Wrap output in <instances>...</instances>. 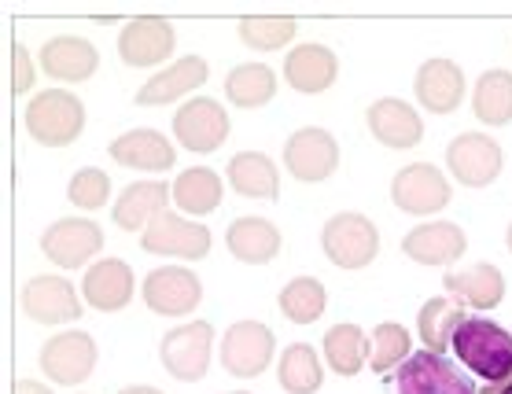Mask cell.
I'll use <instances>...</instances> for the list:
<instances>
[{"label": "cell", "mask_w": 512, "mask_h": 394, "mask_svg": "<svg viewBox=\"0 0 512 394\" xmlns=\"http://www.w3.org/2000/svg\"><path fill=\"white\" fill-rule=\"evenodd\" d=\"M85 104L67 89H45L26 104V133L45 148H67L82 137Z\"/></svg>", "instance_id": "7a4b0ae2"}, {"label": "cell", "mask_w": 512, "mask_h": 394, "mask_svg": "<svg viewBox=\"0 0 512 394\" xmlns=\"http://www.w3.org/2000/svg\"><path fill=\"white\" fill-rule=\"evenodd\" d=\"M144 251L166 258H185V262H199V258L210 255V229L199 225V221L177 218L166 210L163 218H155L148 229H144V240H140Z\"/></svg>", "instance_id": "9a60e30c"}, {"label": "cell", "mask_w": 512, "mask_h": 394, "mask_svg": "<svg viewBox=\"0 0 512 394\" xmlns=\"http://www.w3.org/2000/svg\"><path fill=\"white\" fill-rule=\"evenodd\" d=\"M210 347H214V328L207 321H188V325L166 332L159 343L163 369L181 383H196L210 369Z\"/></svg>", "instance_id": "8992f818"}, {"label": "cell", "mask_w": 512, "mask_h": 394, "mask_svg": "<svg viewBox=\"0 0 512 394\" xmlns=\"http://www.w3.org/2000/svg\"><path fill=\"white\" fill-rule=\"evenodd\" d=\"M203 302V284L185 266H159L144 277V306L159 317H188Z\"/></svg>", "instance_id": "5bb4252c"}, {"label": "cell", "mask_w": 512, "mask_h": 394, "mask_svg": "<svg viewBox=\"0 0 512 394\" xmlns=\"http://www.w3.org/2000/svg\"><path fill=\"white\" fill-rule=\"evenodd\" d=\"M177 45V30L170 19L163 15H140V19H129L118 34V59L126 67H159L174 56Z\"/></svg>", "instance_id": "30bf717a"}, {"label": "cell", "mask_w": 512, "mask_h": 394, "mask_svg": "<svg viewBox=\"0 0 512 394\" xmlns=\"http://www.w3.org/2000/svg\"><path fill=\"white\" fill-rule=\"evenodd\" d=\"M23 313L37 325H67L82 317V299L63 277H34L23 291Z\"/></svg>", "instance_id": "ac0fdd59"}, {"label": "cell", "mask_w": 512, "mask_h": 394, "mask_svg": "<svg viewBox=\"0 0 512 394\" xmlns=\"http://www.w3.org/2000/svg\"><path fill=\"white\" fill-rule=\"evenodd\" d=\"M365 122H369V133H373L384 148L406 151V148H417L420 140H424V122H420V115L406 100H398V96L376 100V104L365 111Z\"/></svg>", "instance_id": "44dd1931"}, {"label": "cell", "mask_w": 512, "mask_h": 394, "mask_svg": "<svg viewBox=\"0 0 512 394\" xmlns=\"http://www.w3.org/2000/svg\"><path fill=\"white\" fill-rule=\"evenodd\" d=\"M446 166L454 174L457 185L465 188H487L501 174V148L498 140L487 133H461L446 148Z\"/></svg>", "instance_id": "7c38bea8"}, {"label": "cell", "mask_w": 512, "mask_h": 394, "mask_svg": "<svg viewBox=\"0 0 512 394\" xmlns=\"http://www.w3.org/2000/svg\"><path fill=\"white\" fill-rule=\"evenodd\" d=\"M339 74V59L332 48L325 45H295L284 56V78H288V85L295 89V93L303 96H317L325 93V89H332V82H336Z\"/></svg>", "instance_id": "603a6c76"}, {"label": "cell", "mask_w": 512, "mask_h": 394, "mask_svg": "<svg viewBox=\"0 0 512 394\" xmlns=\"http://www.w3.org/2000/svg\"><path fill=\"white\" fill-rule=\"evenodd\" d=\"M321 251L339 269H365L380 255V229L365 214H336L321 229Z\"/></svg>", "instance_id": "3957f363"}, {"label": "cell", "mask_w": 512, "mask_h": 394, "mask_svg": "<svg viewBox=\"0 0 512 394\" xmlns=\"http://www.w3.org/2000/svg\"><path fill=\"white\" fill-rule=\"evenodd\" d=\"M225 96H229V104L244 107V111L266 107L277 96V74L266 63H240L225 78Z\"/></svg>", "instance_id": "4dcf8cb0"}, {"label": "cell", "mask_w": 512, "mask_h": 394, "mask_svg": "<svg viewBox=\"0 0 512 394\" xmlns=\"http://www.w3.org/2000/svg\"><path fill=\"white\" fill-rule=\"evenodd\" d=\"M284 166L295 181L303 185H321L336 174L339 166V144L336 137L321 126H306L295 129L288 140H284Z\"/></svg>", "instance_id": "5b68a950"}, {"label": "cell", "mask_w": 512, "mask_h": 394, "mask_svg": "<svg viewBox=\"0 0 512 394\" xmlns=\"http://www.w3.org/2000/svg\"><path fill=\"white\" fill-rule=\"evenodd\" d=\"M468 236L454 221H424L402 236V251L417 266H454L465 255Z\"/></svg>", "instance_id": "e0dca14e"}, {"label": "cell", "mask_w": 512, "mask_h": 394, "mask_svg": "<svg viewBox=\"0 0 512 394\" xmlns=\"http://www.w3.org/2000/svg\"><path fill=\"white\" fill-rule=\"evenodd\" d=\"M505 244H509V251H512V225H509V232H505Z\"/></svg>", "instance_id": "7bdbcfd3"}, {"label": "cell", "mask_w": 512, "mask_h": 394, "mask_svg": "<svg viewBox=\"0 0 512 394\" xmlns=\"http://www.w3.org/2000/svg\"><path fill=\"white\" fill-rule=\"evenodd\" d=\"M454 196V188L446 181V174L439 166L431 163H409L402 166L391 181V199H395V207L409 218H431V214H439V210L450 203Z\"/></svg>", "instance_id": "277c9868"}, {"label": "cell", "mask_w": 512, "mask_h": 394, "mask_svg": "<svg viewBox=\"0 0 512 394\" xmlns=\"http://www.w3.org/2000/svg\"><path fill=\"white\" fill-rule=\"evenodd\" d=\"M229 255L247 266H266L280 255V229L266 218H236L225 232Z\"/></svg>", "instance_id": "484cf974"}, {"label": "cell", "mask_w": 512, "mask_h": 394, "mask_svg": "<svg viewBox=\"0 0 512 394\" xmlns=\"http://www.w3.org/2000/svg\"><path fill=\"white\" fill-rule=\"evenodd\" d=\"M277 380L288 394H317L321 383H325V369H321L317 350L310 347V343H291V347L280 354Z\"/></svg>", "instance_id": "d6a6232c"}, {"label": "cell", "mask_w": 512, "mask_h": 394, "mask_svg": "<svg viewBox=\"0 0 512 394\" xmlns=\"http://www.w3.org/2000/svg\"><path fill=\"white\" fill-rule=\"evenodd\" d=\"M229 185L247 199H277L280 196V174L273 159L262 155V151H240L229 159Z\"/></svg>", "instance_id": "83f0119b"}, {"label": "cell", "mask_w": 512, "mask_h": 394, "mask_svg": "<svg viewBox=\"0 0 512 394\" xmlns=\"http://www.w3.org/2000/svg\"><path fill=\"white\" fill-rule=\"evenodd\" d=\"M222 192V177L210 166H192L185 174H177L174 181V203L192 218H203V214L222 207Z\"/></svg>", "instance_id": "1f68e13d"}, {"label": "cell", "mask_w": 512, "mask_h": 394, "mask_svg": "<svg viewBox=\"0 0 512 394\" xmlns=\"http://www.w3.org/2000/svg\"><path fill=\"white\" fill-rule=\"evenodd\" d=\"M118 394H163L159 387H144V383H133V387H122Z\"/></svg>", "instance_id": "b9f144b4"}, {"label": "cell", "mask_w": 512, "mask_h": 394, "mask_svg": "<svg viewBox=\"0 0 512 394\" xmlns=\"http://www.w3.org/2000/svg\"><path fill=\"white\" fill-rule=\"evenodd\" d=\"M446 291L457 295L465 306H476V310H494L501 299H505V273L490 262H476L468 269H454L443 277Z\"/></svg>", "instance_id": "4316f807"}, {"label": "cell", "mask_w": 512, "mask_h": 394, "mask_svg": "<svg viewBox=\"0 0 512 394\" xmlns=\"http://www.w3.org/2000/svg\"><path fill=\"white\" fill-rule=\"evenodd\" d=\"M409 354H413V336H409L406 325H398V321L376 325V332L369 336V369L376 376H387L391 369H398Z\"/></svg>", "instance_id": "d590c367"}, {"label": "cell", "mask_w": 512, "mask_h": 394, "mask_svg": "<svg viewBox=\"0 0 512 394\" xmlns=\"http://www.w3.org/2000/svg\"><path fill=\"white\" fill-rule=\"evenodd\" d=\"M273 350H277V336L262 321H236L222 339V365L229 376L251 380L266 372Z\"/></svg>", "instance_id": "4fadbf2b"}, {"label": "cell", "mask_w": 512, "mask_h": 394, "mask_svg": "<svg viewBox=\"0 0 512 394\" xmlns=\"http://www.w3.org/2000/svg\"><path fill=\"white\" fill-rule=\"evenodd\" d=\"M37 59H41V70H45L48 78L67 85L89 82L96 67H100V52L85 37H52V41L41 45V56Z\"/></svg>", "instance_id": "7402d4cb"}, {"label": "cell", "mask_w": 512, "mask_h": 394, "mask_svg": "<svg viewBox=\"0 0 512 394\" xmlns=\"http://www.w3.org/2000/svg\"><path fill=\"white\" fill-rule=\"evenodd\" d=\"M233 394H251V391H233Z\"/></svg>", "instance_id": "ee69618b"}, {"label": "cell", "mask_w": 512, "mask_h": 394, "mask_svg": "<svg viewBox=\"0 0 512 394\" xmlns=\"http://www.w3.org/2000/svg\"><path fill=\"white\" fill-rule=\"evenodd\" d=\"M465 70L457 67L454 59H424L417 70V82H413V93H417L420 107L431 111V115H454L461 100H465Z\"/></svg>", "instance_id": "2e32d148"}, {"label": "cell", "mask_w": 512, "mask_h": 394, "mask_svg": "<svg viewBox=\"0 0 512 394\" xmlns=\"http://www.w3.org/2000/svg\"><path fill=\"white\" fill-rule=\"evenodd\" d=\"M104 251V232L93 218H59L41 232V255L59 269H82Z\"/></svg>", "instance_id": "ba28073f"}, {"label": "cell", "mask_w": 512, "mask_h": 394, "mask_svg": "<svg viewBox=\"0 0 512 394\" xmlns=\"http://www.w3.org/2000/svg\"><path fill=\"white\" fill-rule=\"evenodd\" d=\"M454 354L468 372L483 376L487 383L512 380V336L487 317H465L454 332Z\"/></svg>", "instance_id": "6da1fadb"}, {"label": "cell", "mask_w": 512, "mask_h": 394, "mask_svg": "<svg viewBox=\"0 0 512 394\" xmlns=\"http://www.w3.org/2000/svg\"><path fill=\"white\" fill-rule=\"evenodd\" d=\"M395 387L398 394H479L465 372L435 350L409 354L395 372Z\"/></svg>", "instance_id": "52a82bcc"}, {"label": "cell", "mask_w": 512, "mask_h": 394, "mask_svg": "<svg viewBox=\"0 0 512 394\" xmlns=\"http://www.w3.org/2000/svg\"><path fill=\"white\" fill-rule=\"evenodd\" d=\"M111 159L126 170H144V174H163L174 166V144L159 129H129L111 140Z\"/></svg>", "instance_id": "cb8c5ba5"}, {"label": "cell", "mask_w": 512, "mask_h": 394, "mask_svg": "<svg viewBox=\"0 0 512 394\" xmlns=\"http://www.w3.org/2000/svg\"><path fill=\"white\" fill-rule=\"evenodd\" d=\"M34 78H37L34 59H30V52L15 41V45H12V93L26 96L30 89H34Z\"/></svg>", "instance_id": "f35d334b"}, {"label": "cell", "mask_w": 512, "mask_h": 394, "mask_svg": "<svg viewBox=\"0 0 512 394\" xmlns=\"http://www.w3.org/2000/svg\"><path fill=\"white\" fill-rule=\"evenodd\" d=\"M133 291H137V280H133V269L122 258H100V262H93V266L85 269L82 295H85V306H93V310L100 313L126 310Z\"/></svg>", "instance_id": "d6986e66"}, {"label": "cell", "mask_w": 512, "mask_h": 394, "mask_svg": "<svg viewBox=\"0 0 512 394\" xmlns=\"http://www.w3.org/2000/svg\"><path fill=\"white\" fill-rule=\"evenodd\" d=\"M41 372L59 387H78L96 369V339L89 332H63L41 347Z\"/></svg>", "instance_id": "8fae6325"}, {"label": "cell", "mask_w": 512, "mask_h": 394, "mask_svg": "<svg viewBox=\"0 0 512 394\" xmlns=\"http://www.w3.org/2000/svg\"><path fill=\"white\" fill-rule=\"evenodd\" d=\"M465 302L454 299H428L417 313V336L424 343V350H435V354H446V347H454V332L465 321Z\"/></svg>", "instance_id": "f1b7e54d"}, {"label": "cell", "mask_w": 512, "mask_h": 394, "mask_svg": "<svg viewBox=\"0 0 512 394\" xmlns=\"http://www.w3.org/2000/svg\"><path fill=\"white\" fill-rule=\"evenodd\" d=\"M229 137V111L218 100L196 96L185 100L174 115V140L192 155H210L218 151Z\"/></svg>", "instance_id": "9c48e42d"}, {"label": "cell", "mask_w": 512, "mask_h": 394, "mask_svg": "<svg viewBox=\"0 0 512 394\" xmlns=\"http://www.w3.org/2000/svg\"><path fill=\"white\" fill-rule=\"evenodd\" d=\"M15 394H52L45 387V383H37V380H19L15 383Z\"/></svg>", "instance_id": "ab89813d"}, {"label": "cell", "mask_w": 512, "mask_h": 394, "mask_svg": "<svg viewBox=\"0 0 512 394\" xmlns=\"http://www.w3.org/2000/svg\"><path fill=\"white\" fill-rule=\"evenodd\" d=\"M472 111L483 126L498 129L512 122V74L509 70H483L472 89Z\"/></svg>", "instance_id": "f546056e"}, {"label": "cell", "mask_w": 512, "mask_h": 394, "mask_svg": "<svg viewBox=\"0 0 512 394\" xmlns=\"http://www.w3.org/2000/svg\"><path fill=\"white\" fill-rule=\"evenodd\" d=\"M299 23L291 15H247L240 19V41L255 52H280L295 37Z\"/></svg>", "instance_id": "8d00e7d4"}, {"label": "cell", "mask_w": 512, "mask_h": 394, "mask_svg": "<svg viewBox=\"0 0 512 394\" xmlns=\"http://www.w3.org/2000/svg\"><path fill=\"white\" fill-rule=\"evenodd\" d=\"M210 78V67L207 59L199 56H181L174 59L166 70H155L148 82L137 89V104L140 107H163V104H174L181 96L196 93L199 85Z\"/></svg>", "instance_id": "ffe728a7"}, {"label": "cell", "mask_w": 512, "mask_h": 394, "mask_svg": "<svg viewBox=\"0 0 512 394\" xmlns=\"http://www.w3.org/2000/svg\"><path fill=\"white\" fill-rule=\"evenodd\" d=\"M325 361L339 376H358L361 365H369V336L358 325H332L325 336Z\"/></svg>", "instance_id": "e575fe53"}, {"label": "cell", "mask_w": 512, "mask_h": 394, "mask_svg": "<svg viewBox=\"0 0 512 394\" xmlns=\"http://www.w3.org/2000/svg\"><path fill=\"white\" fill-rule=\"evenodd\" d=\"M67 199L78 210L107 207V199H111V177H107L100 166H85V170H78V174L70 177Z\"/></svg>", "instance_id": "74e56055"}, {"label": "cell", "mask_w": 512, "mask_h": 394, "mask_svg": "<svg viewBox=\"0 0 512 394\" xmlns=\"http://www.w3.org/2000/svg\"><path fill=\"white\" fill-rule=\"evenodd\" d=\"M479 394H512V380H505V383H487Z\"/></svg>", "instance_id": "60d3db41"}, {"label": "cell", "mask_w": 512, "mask_h": 394, "mask_svg": "<svg viewBox=\"0 0 512 394\" xmlns=\"http://www.w3.org/2000/svg\"><path fill=\"white\" fill-rule=\"evenodd\" d=\"M174 199V185L163 181H133L115 199V225L126 232H144L155 218H163Z\"/></svg>", "instance_id": "d4e9b609"}, {"label": "cell", "mask_w": 512, "mask_h": 394, "mask_svg": "<svg viewBox=\"0 0 512 394\" xmlns=\"http://www.w3.org/2000/svg\"><path fill=\"white\" fill-rule=\"evenodd\" d=\"M277 306L291 325H314L317 317L328 310V291L317 277H295L280 288Z\"/></svg>", "instance_id": "836d02e7"}]
</instances>
